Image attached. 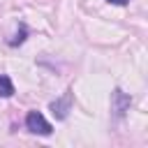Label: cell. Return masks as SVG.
<instances>
[{
  "mask_svg": "<svg viewBox=\"0 0 148 148\" xmlns=\"http://www.w3.org/2000/svg\"><path fill=\"white\" fill-rule=\"evenodd\" d=\"M25 127H28L32 134H42V136H49V134L53 132L51 123H49L39 111H28V116H25Z\"/></svg>",
  "mask_w": 148,
  "mask_h": 148,
  "instance_id": "cell-1",
  "label": "cell"
},
{
  "mask_svg": "<svg viewBox=\"0 0 148 148\" xmlns=\"http://www.w3.org/2000/svg\"><path fill=\"white\" fill-rule=\"evenodd\" d=\"M130 104H132V97L127 92H123V90H113L111 92V111H113L116 118H123L125 111L130 109Z\"/></svg>",
  "mask_w": 148,
  "mask_h": 148,
  "instance_id": "cell-2",
  "label": "cell"
},
{
  "mask_svg": "<svg viewBox=\"0 0 148 148\" xmlns=\"http://www.w3.org/2000/svg\"><path fill=\"white\" fill-rule=\"evenodd\" d=\"M69 106H72V90H67L60 99H56V102H51V111H53V116L58 118V120H65L67 118V111H69Z\"/></svg>",
  "mask_w": 148,
  "mask_h": 148,
  "instance_id": "cell-3",
  "label": "cell"
},
{
  "mask_svg": "<svg viewBox=\"0 0 148 148\" xmlns=\"http://www.w3.org/2000/svg\"><path fill=\"white\" fill-rule=\"evenodd\" d=\"M14 95V83L7 74H0V97H12Z\"/></svg>",
  "mask_w": 148,
  "mask_h": 148,
  "instance_id": "cell-4",
  "label": "cell"
},
{
  "mask_svg": "<svg viewBox=\"0 0 148 148\" xmlns=\"http://www.w3.org/2000/svg\"><path fill=\"white\" fill-rule=\"evenodd\" d=\"M23 39H25V25H21V30L16 32V37H14V39H9V44H12V46H16V44H21Z\"/></svg>",
  "mask_w": 148,
  "mask_h": 148,
  "instance_id": "cell-5",
  "label": "cell"
},
{
  "mask_svg": "<svg viewBox=\"0 0 148 148\" xmlns=\"http://www.w3.org/2000/svg\"><path fill=\"white\" fill-rule=\"evenodd\" d=\"M109 2H113V5H127L130 0H109Z\"/></svg>",
  "mask_w": 148,
  "mask_h": 148,
  "instance_id": "cell-6",
  "label": "cell"
}]
</instances>
